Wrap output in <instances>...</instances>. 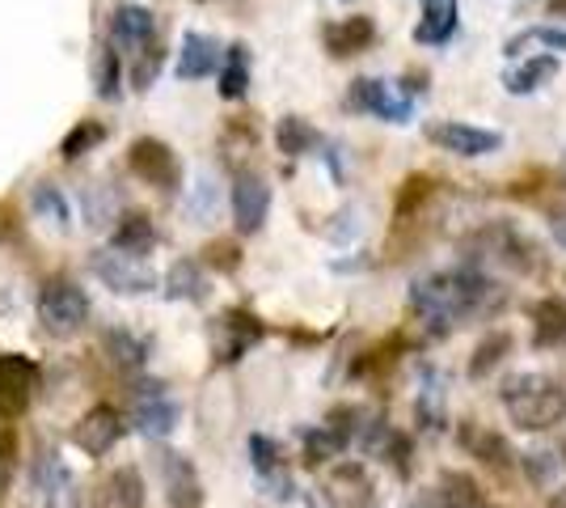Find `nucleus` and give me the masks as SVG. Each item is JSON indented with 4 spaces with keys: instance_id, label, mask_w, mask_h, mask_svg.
Listing matches in <instances>:
<instances>
[{
    "instance_id": "obj_1",
    "label": "nucleus",
    "mask_w": 566,
    "mask_h": 508,
    "mask_svg": "<svg viewBox=\"0 0 566 508\" xmlns=\"http://www.w3.org/2000/svg\"><path fill=\"white\" fill-rule=\"evenodd\" d=\"M503 301L495 280H486L482 271L473 267H452V271H431L423 280H415L410 289V305L436 322V326H452V322H465V318L482 314V310H495Z\"/></svg>"
},
{
    "instance_id": "obj_2",
    "label": "nucleus",
    "mask_w": 566,
    "mask_h": 508,
    "mask_svg": "<svg viewBox=\"0 0 566 508\" xmlns=\"http://www.w3.org/2000/svg\"><path fill=\"white\" fill-rule=\"evenodd\" d=\"M503 407L512 415V424L542 433V428H554L566 419V390L542 373H520L503 386Z\"/></svg>"
},
{
    "instance_id": "obj_3",
    "label": "nucleus",
    "mask_w": 566,
    "mask_h": 508,
    "mask_svg": "<svg viewBox=\"0 0 566 508\" xmlns=\"http://www.w3.org/2000/svg\"><path fill=\"white\" fill-rule=\"evenodd\" d=\"M39 318L51 335H76L90 322V297L76 280L51 276L48 284L39 289Z\"/></svg>"
},
{
    "instance_id": "obj_4",
    "label": "nucleus",
    "mask_w": 566,
    "mask_h": 508,
    "mask_svg": "<svg viewBox=\"0 0 566 508\" xmlns=\"http://www.w3.org/2000/svg\"><path fill=\"white\" fill-rule=\"evenodd\" d=\"M347 106L364 111V115H377L385 123H410L415 120V97L398 94L394 85L373 81V76H355L352 90H347Z\"/></svg>"
},
{
    "instance_id": "obj_5",
    "label": "nucleus",
    "mask_w": 566,
    "mask_h": 508,
    "mask_svg": "<svg viewBox=\"0 0 566 508\" xmlns=\"http://www.w3.org/2000/svg\"><path fill=\"white\" fill-rule=\"evenodd\" d=\"M427 141L444 153H457V157H486V153H499L503 148V136L495 127H473V123H431L427 127Z\"/></svg>"
},
{
    "instance_id": "obj_6",
    "label": "nucleus",
    "mask_w": 566,
    "mask_h": 508,
    "mask_svg": "<svg viewBox=\"0 0 566 508\" xmlns=\"http://www.w3.org/2000/svg\"><path fill=\"white\" fill-rule=\"evenodd\" d=\"M127 166H132V174H136L140 183H148V187H161V191L178 187V157H174V148H169L166 141H157V136L132 141Z\"/></svg>"
},
{
    "instance_id": "obj_7",
    "label": "nucleus",
    "mask_w": 566,
    "mask_h": 508,
    "mask_svg": "<svg viewBox=\"0 0 566 508\" xmlns=\"http://www.w3.org/2000/svg\"><path fill=\"white\" fill-rule=\"evenodd\" d=\"M39 386V369L18 352H0V419H13L30 407Z\"/></svg>"
},
{
    "instance_id": "obj_8",
    "label": "nucleus",
    "mask_w": 566,
    "mask_h": 508,
    "mask_svg": "<svg viewBox=\"0 0 566 508\" xmlns=\"http://www.w3.org/2000/svg\"><path fill=\"white\" fill-rule=\"evenodd\" d=\"M271 212V187L254 169H241L233 178V220L237 234H259Z\"/></svg>"
},
{
    "instance_id": "obj_9",
    "label": "nucleus",
    "mask_w": 566,
    "mask_h": 508,
    "mask_svg": "<svg viewBox=\"0 0 566 508\" xmlns=\"http://www.w3.org/2000/svg\"><path fill=\"white\" fill-rule=\"evenodd\" d=\"M118 440H123V415H118L115 407H94V412L81 415L76 428H72V445H76L81 454H90V458L111 454Z\"/></svg>"
},
{
    "instance_id": "obj_10",
    "label": "nucleus",
    "mask_w": 566,
    "mask_h": 508,
    "mask_svg": "<svg viewBox=\"0 0 566 508\" xmlns=\"http://www.w3.org/2000/svg\"><path fill=\"white\" fill-rule=\"evenodd\" d=\"M259 339H262V322L254 314H245V310H229V314L216 318V356L220 361L245 356Z\"/></svg>"
},
{
    "instance_id": "obj_11",
    "label": "nucleus",
    "mask_w": 566,
    "mask_h": 508,
    "mask_svg": "<svg viewBox=\"0 0 566 508\" xmlns=\"http://www.w3.org/2000/svg\"><path fill=\"white\" fill-rule=\"evenodd\" d=\"M94 271L111 284L115 292H148L153 289V271L118 250H97L94 255Z\"/></svg>"
},
{
    "instance_id": "obj_12",
    "label": "nucleus",
    "mask_w": 566,
    "mask_h": 508,
    "mask_svg": "<svg viewBox=\"0 0 566 508\" xmlns=\"http://www.w3.org/2000/svg\"><path fill=\"white\" fill-rule=\"evenodd\" d=\"M178 424V403L161 394V386H140L136 394V428L148 436H166Z\"/></svg>"
},
{
    "instance_id": "obj_13",
    "label": "nucleus",
    "mask_w": 566,
    "mask_h": 508,
    "mask_svg": "<svg viewBox=\"0 0 566 508\" xmlns=\"http://www.w3.org/2000/svg\"><path fill=\"white\" fill-rule=\"evenodd\" d=\"M153 13L144 9V4H118L115 18H111V39H115V48H127V51H144L153 43Z\"/></svg>"
},
{
    "instance_id": "obj_14",
    "label": "nucleus",
    "mask_w": 566,
    "mask_h": 508,
    "mask_svg": "<svg viewBox=\"0 0 566 508\" xmlns=\"http://www.w3.org/2000/svg\"><path fill=\"white\" fill-rule=\"evenodd\" d=\"M216 69H220V43H216L212 34L190 30L187 39H182V51H178V76L182 81H203Z\"/></svg>"
},
{
    "instance_id": "obj_15",
    "label": "nucleus",
    "mask_w": 566,
    "mask_h": 508,
    "mask_svg": "<svg viewBox=\"0 0 566 508\" xmlns=\"http://www.w3.org/2000/svg\"><path fill=\"white\" fill-rule=\"evenodd\" d=\"M373 43H377V25H373V18H364V13L326 25V51L338 55V60L343 55H359V51H368Z\"/></svg>"
},
{
    "instance_id": "obj_16",
    "label": "nucleus",
    "mask_w": 566,
    "mask_h": 508,
    "mask_svg": "<svg viewBox=\"0 0 566 508\" xmlns=\"http://www.w3.org/2000/svg\"><path fill=\"white\" fill-rule=\"evenodd\" d=\"M457 0H427L423 18L415 25V43H427V48H440V43H449L452 34H457Z\"/></svg>"
},
{
    "instance_id": "obj_17",
    "label": "nucleus",
    "mask_w": 566,
    "mask_h": 508,
    "mask_svg": "<svg viewBox=\"0 0 566 508\" xmlns=\"http://www.w3.org/2000/svg\"><path fill=\"white\" fill-rule=\"evenodd\" d=\"M554 76H558V60L554 55H528V60H520L516 69L503 73V85H507V94H537Z\"/></svg>"
},
{
    "instance_id": "obj_18",
    "label": "nucleus",
    "mask_w": 566,
    "mask_h": 508,
    "mask_svg": "<svg viewBox=\"0 0 566 508\" xmlns=\"http://www.w3.org/2000/svg\"><path fill=\"white\" fill-rule=\"evenodd\" d=\"M153 246H157V229H153V220L144 217V212H127V217L118 220L115 238H111V250L127 255V259H144Z\"/></svg>"
},
{
    "instance_id": "obj_19",
    "label": "nucleus",
    "mask_w": 566,
    "mask_h": 508,
    "mask_svg": "<svg viewBox=\"0 0 566 508\" xmlns=\"http://www.w3.org/2000/svg\"><path fill=\"white\" fill-rule=\"evenodd\" d=\"M161 470H166V487H169V500L178 508H199L203 491H199V475L182 454H166L161 458Z\"/></svg>"
},
{
    "instance_id": "obj_20",
    "label": "nucleus",
    "mask_w": 566,
    "mask_h": 508,
    "mask_svg": "<svg viewBox=\"0 0 566 508\" xmlns=\"http://www.w3.org/2000/svg\"><path fill=\"white\" fill-rule=\"evenodd\" d=\"M166 297L169 301H203V297H208L203 267L195 263V259H178L166 276Z\"/></svg>"
},
{
    "instance_id": "obj_21",
    "label": "nucleus",
    "mask_w": 566,
    "mask_h": 508,
    "mask_svg": "<svg viewBox=\"0 0 566 508\" xmlns=\"http://www.w3.org/2000/svg\"><path fill=\"white\" fill-rule=\"evenodd\" d=\"M275 145H280L283 157H305V153H313V148L322 145V136L301 115H283L280 127H275Z\"/></svg>"
},
{
    "instance_id": "obj_22",
    "label": "nucleus",
    "mask_w": 566,
    "mask_h": 508,
    "mask_svg": "<svg viewBox=\"0 0 566 508\" xmlns=\"http://www.w3.org/2000/svg\"><path fill=\"white\" fill-rule=\"evenodd\" d=\"M533 322H537V348H563L566 343V301L549 297L533 310Z\"/></svg>"
},
{
    "instance_id": "obj_23",
    "label": "nucleus",
    "mask_w": 566,
    "mask_h": 508,
    "mask_svg": "<svg viewBox=\"0 0 566 508\" xmlns=\"http://www.w3.org/2000/svg\"><path fill=\"white\" fill-rule=\"evenodd\" d=\"M245 90H250V55L237 43V48H229L224 69H220V97L237 102V97H245Z\"/></svg>"
},
{
    "instance_id": "obj_24",
    "label": "nucleus",
    "mask_w": 566,
    "mask_h": 508,
    "mask_svg": "<svg viewBox=\"0 0 566 508\" xmlns=\"http://www.w3.org/2000/svg\"><path fill=\"white\" fill-rule=\"evenodd\" d=\"M431 195H436V178H431V174H410V178L401 183L398 208H394L398 225H406L410 217H419V208H423Z\"/></svg>"
},
{
    "instance_id": "obj_25",
    "label": "nucleus",
    "mask_w": 566,
    "mask_h": 508,
    "mask_svg": "<svg viewBox=\"0 0 566 508\" xmlns=\"http://www.w3.org/2000/svg\"><path fill=\"white\" fill-rule=\"evenodd\" d=\"M533 43L545 51H566V30L563 25H533V30H524V34H512V39L503 43V51L516 60L520 51H528Z\"/></svg>"
},
{
    "instance_id": "obj_26",
    "label": "nucleus",
    "mask_w": 566,
    "mask_h": 508,
    "mask_svg": "<svg viewBox=\"0 0 566 508\" xmlns=\"http://www.w3.org/2000/svg\"><path fill=\"white\" fill-rule=\"evenodd\" d=\"M102 141H106V123L81 120L69 136L60 141V157H64V162H76V157H85V153H90V148H97Z\"/></svg>"
},
{
    "instance_id": "obj_27",
    "label": "nucleus",
    "mask_w": 566,
    "mask_h": 508,
    "mask_svg": "<svg viewBox=\"0 0 566 508\" xmlns=\"http://www.w3.org/2000/svg\"><path fill=\"white\" fill-rule=\"evenodd\" d=\"M30 204H34V217H48L51 225H72L69 195L60 191V187H51V183H39L34 195H30Z\"/></svg>"
},
{
    "instance_id": "obj_28",
    "label": "nucleus",
    "mask_w": 566,
    "mask_h": 508,
    "mask_svg": "<svg viewBox=\"0 0 566 508\" xmlns=\"http://www.w3.org/2000/svg\"><path fill=\"white\" fill-rule=\"evenodd\" d=\"M444 500L449 508H482V491L470 475H444Z\"/></svg>"
},
{
    "instance_id": "obj_29",
    "label": "nucleus",
    "mask_w": 566,
    "mask_h": 508,
    "mask_svg": "<svg viewBox=\"0 0 566 508\" xmlns=\"http://www.w3.org/2000/svg\"><path fill=\"white\" fill-rule=\"evenodd\" d=\"M161 60H166V51L157 48V43H148L144 51H136V64H132V85L136 90H148L157 73H161Z\"/></svg>"
},
{
    "instance_id": "obj_30",
    "label": "nucleus",
    "mask_w": 566,
    "mask_h": 508,
    "mask_svg": "<svg viewBox=\"0 0 566 508\" xmlns=\"http://www.w3.org/2000/svg\"><path fill=\"white\" fill-rule=\"evenodd\" d=\"M106 348H111L115 364H127V369H140L144 364V343L136 335H127V331H111V335H106Z\"/></svg>"
},
{
    "instance_id": "obj_31",
    "label": "nucleus",
    "mask_w": 566,
    "mask_h": 508,
    "mask_svg": "<svg viewBox=\"0 0 566 508\" xmlns=\"http://www.w3.org/2000/svg\"><path fill=\"white\" fill-rule=\"evenodd\" d=\"M111 487H115V500L118 508H140L144 505V487H140V475L132 470V466H123V470H115V479H111Z\"/></svg>"
},
{
    "instance_id": "obj_32",
    "label": "nucleus",
    "mask_w": 566,
    "mask_h": 508,
    "mask_svg": "<svg viewBox=\"0 0 566 508\" xmlns=\"http://www.w3.org/2000/svg\"><path fill=\"white\" fill-rule=\"evenodd\" d=\"M97 97L115 102L118 97V51L102 48V60H97Z\"/></svg>"
},
{
    "instance_id": "obj_33",
    "label": "nucleus",
    "mask_w": 566,
    "mask_h": 508,
    "mask_svg": "<svg viewBox=\"0 0 566 508\" xmlns=\"http://www.w3.org/2000/svg\"><path fill=\"white\" fill-rule=\"evenodd\" d=\"M507 343H512V339H507V335H491V339H486V343H482V348L473 352V364H470V373H473V377H482V373H491V369H495V364L503 361V352H507Z\"/></svg>"
},
{
    "instance_id": "obj_34",
    "label": "nucleus",
    "mask_w": 566,
    "mask_h": 508,
    "mask_svg": "<svg viewBox=\"0 0 566 508\" xmlns=\"http://www.w3.org/2000/svg\"><path fill=\"white\" fill-rule=\"evenodd\" d=\"M13 470H18V436L0 433V496L13 484Z\"/></svg>"
},
{
    "instance_id": "obj_35",
    "label": "nucleus",
    "mask_w": 566,
    "mask_h": 508,
    "mask_svg": "<svg viewBox=\"0 0 566 508\" xmlns=\"http://www.w3.org/2000/svg\"><path fill=\"white\" fill-rule=\"evenodd\" d=\"M250 454H254V466H259L262 475L275 470V445H271L266 436H250Z\"/></svg>"
},
{
    "instance_id": "obj_36",
    "label": "nucleus",
    "mask_w": 566,
    "mask_h": 508,
    "mask_svg": "<svg viewBox=\"0 0 566 508\" xmlns=\"http://www.w3.org/2000/svg\"><path fill=\"white\" fill-rule=\"evenodd\" d=\"M208 263H216L220 271H233V267L241 263V255H237L233 242H212L208 246Z\"/></svg>"
},
{
    "instance_id": "obj_37",
    "label": "nucleus",
    "mask_w": 566,
    "mask_h": 508,
    "mask_svg": "<svg viewBox=\"0 0 566 508\" xmlns=\"http://www.w3.org/2000/svg\"><path fill=\"white\" fill-rule=\"evenodd\" d=\"M305 445H308V454H313V462L331 458L334 449H343V445H338V440H334V436L326 433V428H322V433H308V436H305Z\"/></svg>"
},
{
    "instance_id": "obj_38",
    "label": "nucleus",
    "mask_w": 566,
    "mask_h": 508,
    "mask_svg": "<svg viewBox=\"0 0 566 508\" xmlns=\"http://www.w3.org/2000/svg\"><path fill=\"white\" fill-rule=\"evenodd\" d=\"M549 234H554V242L558 246H566V204L549 212Z\"/></svg>"
},
{
    "instance_id": "obj_39",
    "label": "nucleus",
    "mask_w": 566,
    "mask_h": 508,
    "mask_svg": "<svg viewBox=\"0 0 566 508\" xmlns=\"http://www.w3.org/2000/svg\"><path fill=\"white\" fill-rule=\"evenodd\" d=\"M549 13H566V0H549Z\"/></svg>"
}]
</instances>
